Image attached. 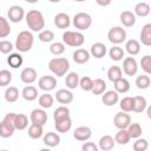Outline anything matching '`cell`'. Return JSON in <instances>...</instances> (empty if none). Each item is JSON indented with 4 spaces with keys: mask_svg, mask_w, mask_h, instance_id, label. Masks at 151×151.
Masks as SVG:
<instances>
[{
    "mask_svg": "<svg viewBox=\"0 0 151 151\" xmlns=\"http://www.w3.org/2000/svg\"><path fill=\"white\" fill-rule=\"evenodd\" d=\"M107 78L112 81V83H116L117 80L122 79L123 78V72H122V68L119 66H111L107 71Z\"/></svg>",
    "mask_w": 151,
    "mask_h": 151,
    "instance_id": "cell-32",
    "label": "cell"
},
{
    "mask_svg": "<svg viewBox=\"0 0 151 151\" xmlns=\"http://www.w3.org/2000/svg\"><path fill=\"white\" fill-rule=\"evenodd\" d=\"M29 119L32 124H38L44 126L47 123V113L44 111V109H34L29 114Z\"/></svg>",
    "mask_w": 151,
    "mask_h": 151,
    "instance_id": "cell-12",
    "label": "cell"
},
{
    "mask_svg": "<svg viewBox=\"0 0 151 151\" xmlns=\"http://www.w3.org/2000/svg\"><path fill=\"white\" fill-rule=\"evenodd\" d=\"M50 71L57 77H64L70 70V63L66 58H53L48 63Z\"/></svg>",
    "mask_w": 151,
    "mask_h": 151,
    "instance_id": "cell-3",
    "label": "cell"
},
{
    "mask_svg": "<svg viewBox=\"0 0 151 151\" xmlns=\"http://www.w3.org/2000/svg\"><path fill=\"white\" fill-rule=\"evenodd\" d=\"M19 98V90L15 86H9L5 91V99L8 103H15Z\"/></svg>",
    "mask_w": 151,
    "mask_h": 151,
    "instance_id": "cell-33",
    "label": "cell"
},
{
    "mask_svg": "<svg viewBox=\"0 0 151 151\" xmlns=\"http://www.w3.org/2000/svg\"><path fill=\"white\" fill-rule=\"evenodd\" d=\"M33 42H34V37L31 32L28 31H21L18 35H17V39H15V48L19 51V52H28L32 46H33Z\"/></svg>",
    "mask_w": 151,
    "mask_h": 151,
    "instance_id": "cell-2",
    "label": "cell"
},
{
    "mask_svg": "<svg viewBox=\"0 0 151 151\" xmlns=\"http://www.w3.org/2000/svg\"><path fill=\"white\" fill-rule=\"evenodd\" d=\"M119 106H120L123 112H131V111H133V97H124L120 100Z\"/></svg>",
    "mask_w": 151,
    "mask_h": 151,
    "instance_id": "cell-41",
    "label": "cell"
},
{
    "mask_svg": "<svg viewBox=\"0 0 151 151\" xmlns=\"http://www.w3.org/2000/svg\"><path fill=\"white\" fill-rule=\"evenodd\" d=\"M20 79L27 85L33 84L37 80V71L33 67H25L20 73Z\"/></svg>",
    "mask_w": 151,
    "mask_h": 151,
    "instance_id": "cell-13",
    "label": "cell"
},
{
    "mask_svg": "<svg viewBox=\"0 0 151 151\" xmlns=\"http://www.w3.org/2000/svg\"><path fill=\"white\" fill-rule=\"evenodd\" d=\"M7 15H8V19L9 21L12 22H20L24 17H25V12H24V8L19 5H13L9 7L8 12H7Z\"/></svg>",
    "mask_w": 151,
    "mask_h": 151,
    "instance_id": "cell-10",
    "label": "cell"
},
{
    "mask_svg": "<svg viewBox=\"0 0 151 151\" xmlns=\"http://www.w3.org/2000/svg\"><path fill=\"white\" fill-rule=\"evenodd\" d=\"M149 147V143L144 138H138L133 143V151H146Z\"/></svg>",
    "mask_w": 151,
    "mask_h": 151,
    "instance_id": "cell-50",
    "label": "cell"
},
{
    "mask_svg": "<svg viewBox=\"0 0 151 151\" xmlns=\"http://www.w3.org/2000/svg\"><path fill=\"white\" fill-rule=\"evenodd\" d=\"M71 24V19L68 17V14L64 13V12H60L58 13L55 17H54V25L60 28V29H65V28H68Z\"/></svg>",
    "mask_w": 151,
    "mask_h": 151,
    "instance_id": "cell-16",
    "label": "cell"
},
{
    "mask_svg": "<svg viewBox=\"0 0 151 151\" xmlns=\"http://www.w3.org/2000/svg\"><path fill=\"white\" fill-rule=\"evenodd\" d=\"M81 151H98V146L93 142H85L81 145Z\"/></svg>",
    "mask_w": 151,
    "mask_h": 151,
    "instance_id": "cell-52",
    "label": "cell"
},
{
    "mask_svg": "<svg viewBox=\"0 0 151 151\" xmlns=\"http://www.w3.org/2000/svg\"><path fill=\"white\" fill-rule=\"evenodd\" d=\"M127 131H129V134L131 138H140L142 136V126L139 123H132L130 124V126L127 127Z\"/></svg>",
    "mask_w": 151,
    "mask_h": 151,
    "instance_id": "cell-43",
    "label": "cell"
},
{
    "mask_svg": "<svg viewBox=\"0 0 151 151\" xmlns=\"http://www.w3.org/2000/svg\"><path fill=\"white\" fill-rule=\"evenodd\" d=\"M109 55H110V58H111L112 60L119 61V60H122L123 57H124V50H123L122 47H119V46H113V47L110 48Z\"/></svg>",
    "mask_w": 151,
    "mask_h": 151,
    "instance_id": "cell-40",
    "label": "cell"
},
{
    "mask_svg": "<svg viewBox=\"0 0 151 151\" xmlns=\"http://www.w3.org/2000/svg\"><path fill=\"white\" fill-rule=\"evenodd\" d=\"M1 151H8V150H1Z\"/></svg>",
    "mask_w": 151,
    "mask_h": 151,
    "instance_id": "cell-56",
    "label": "cell"
},
{
    "mask_svg": "<svg viewBox=\"0 0 151 151\" xmlns=\"http://www.w3.org/2000/svg\"><path fill=\"white\" fill-rule=\"evenodd\" d=\"M120 22L125 27H132L136 24V14L131 11H124L120 13Z\"/></svg>",
    "mask_w": 151,
    "mask_h": 151,
    "instance_id": "cell-20",
    "label": "cell"
},
{
    "mask_svg": "<svg viewBox=\"0 0 151 151\" xmlns=\"http://www.w3.org/2000/svg\"><path fill=\"white\" fill-rule=\"evenodd\" d=\"M113 86H114V91H117L118 93H126L130 90V83L125 78H122L116 83H113Z\"/></svg>",
    "mask_w": 151,
    "mask_h": 151,
    "instance_id": "cell-36",
    "label": "cell"
},
{
    "mask_svg": "<svg viewBox=\"0 0 151 151\" xmlns=\"http://www.w3.org/2000/svg\"><path fill=\"white\" fill-rule=\"evenodd\" d=\"M38 38H39V40L42 41V42H51V41L54 39V33H53V31H51V29H44V31H41V32L39 33Z\"/></svg>",
    "mask_w": 151,
    "mask_h": 151,
    "instance_id": "cell-46",
    "label": "cell"
},
{
    "mask_svg": "<svg viewBox=\"0 0 151 151\" xmlns=\"http://www.w3.org/2000/svg\"><path fill=\"white\" fill-rule=\"evenodd\" d=\"M39 105L42 107V109H50L52 105H53V101H54V99H53V97L51 96V94H48V93H44V94H41L40 97H39Z\"/></svg>",
    "mask_w": 151,
    "mask_h": 151,
    "instance_id": "cell-42",
    "label": "cell"
},
{
    "mask_svg": "<svg viewBox=\"0 0 151 151\" xmlns=\"http://www.w3.org/2000/svg\"><path fill=\"white\" fill-rule=\"evenodd\" d=\"M123 71L126 76H134L138 71V64L133 57H126L123 61Z\"/></svg>",
    "mask_w": 151,
    "mask_h": 151,
    "instance_id": "cell-11",
    "label": "cell"
},
{
    "mask_svg": "<svg viewBox=\"0 0 151 151\" xmlns=\"http://www.w3.org/2000/svg\"><path fill=\"white\" fill-rule=\"evenodd\" d=\"M107 38L110 42L118 45L126 40V31L120 26H114L107 32Z\"/></svg>",
    "mask_w": 151,
    "mask_h": 151,
    "instance_id": "cell-7",
    "label": "cell"
},
{
    "mask_svg": "<svg viewBox=\"0 0 151 151\" xmlns=\"http://www.w3.org/2000/svg\"><path fill=\"white\" fill-rule=\"evenodd\" d=\"M55 99L57 101H59L60 104H70L72 103L73 100V93L70 91V90H66V88H60L55 93Z\"/></svg>",
    "mask_w": 151,
    "mask_h": 151,
    "instance_id": "cell-15",
    "label": "cell"
},
{
    "mask_svg": "<svg viewBox=\"0 0 151 151\" xmlns=\"http://www.w3.org/2000/svg\"><path fill=\"white\" fill-rule=\"evenodd\" d=\"M50 51L54 55H60V54H63L65 52V44L64 42H59V41L53 42L50 46Z\"/></svg>",
    "mask_w": 151,
    "mask_h": 151,
    "instance_id": "cell-47",
    "label": "cell"
},
{
    "mask_svg": "<svg viewBox=\"0 0 151 151\" xmlns=\"http://www.w3.org/2000/svg\"><path fill=\"white\" fill-rule=\"evenodd\" d=\"M146 114H147V118L151 119V105L147 106V109H146Z\"/></svg>",
    "mask_w": 151,
    "mask_h": 151,
    "instance_id": "cell-54",
    "label": "cell"
},
{
    "mask_svg": "<svg viewBox=\"0 0 151 151\" xmlns=\"http://www.w3.org/2000/svg\"><path fill=\"white\" fill-rule=\"evenodd\" d=\"M113 124L119 130L127 129L130 126V124H131V117L126 112H123V111L118 112V113H116V116L113 118Z\"/></svg>",
    "mask_w": 151,
    "mask_h": 151,
    "instance_id": "cell-8",
    "label": "cell"
},
{
    "mask_svg": "<svg viewBox=\"0 0 151 151\" xmlns=\"http://www.w3.org/2000/svg\"><path fill=\"white\" fill-rule=\"evenodd\" d=\"M114 138L111 137L110 134H105L100 139H99V143H98V147L101 150V151H110L113 149L114 146Z\"/></svg>",
    "mask_w": 151,
    "mask_h": 151,
    "instance_id": "cell-19",
    "label": "cell"
},
{
    "mask_svg": "<svg viewBox=\"0 0 151 151\" xmlns=\"http://www.w3.org/2000/svg\"><path fill=\"white\" fill-rule=\"evenodd\" d=\"M140 41L145 46H151V24H145L142 27Z\"/></svg>",
    "mask_w": 151,
    "mask_h": 151,
    "instance_id": "cell-26",
    "label": "cell"
},
{
    "mask_svg": "<svg viewBox=\"0 0 151 151\" xmlns=\"http://www.w3.org/2000/svg\"><path fill=\"white\" fill-rule=\"evenodd\" d=\"M21 96L25 100L27 101H33L38 98V90L32 86V85H27L22 88V92H21Z\"/></svg>",
    "mask_w": 151,
    "mask_h": 151,
    "instance_id": "cell-22",
    "label": "cell"
},
{
    "mask_svg": "<svg viewBox=\"0 0 151 151\" xmlns=\"http://www.w3.org/2000/svg\"><path fill=\"white\" fill-rule=\"evenodd\" d=\"M91 136H92V131L88 126H79L73 132L74 139H77L79 142H86L91 138Z\"/></svg>",
    "mask_w": 151,
    "mask_h": 151,
    "instance_id": "cell-14",
    "label": "cell"
},
{
    "mask_svg": "<svg viewBox=\"0 0 151 151\" xmlns=\"http://www.w3.org/2000/svg\"><path fill=\"white\" fill-rule=\"evenodd\" d=\"M67 117H70V110L66 106H64V105L57 107L54 110V112H53V119H54V122H58L60 119H65Z\"/></svg>",
    "mask_w": 151,
    "mask_h": 151,
    "instance_id": "cell-37",
    "label": "cell"
},
{
    "mask_svg": "<svg viewBox=\"0 0 151 151\" xmlns=\"http://www.w3.org/2000/svg\"><path fill=\"white\" fill-rule=\"evenodd\" d=\"M40 151H51V150H50V149H41Z\"/></svg>",
    "mask_w": 151,
    "mask_h": 151,
    "instance_id": "cell-55",
    "label": "cell"
},
{
    "mask_svg": "<svg viewBox=\"0 0 151 151\" xmlns=\"http://www.w3.org/2000/svg\"><path fill=\"white\" fill-rule=\"evenodd\" d=\"M42 142L45 145H47L48 147H54L57 145H59L60 143V137L58 133L55 132H47L44 138H42Z\"/></svg>",
    "mask_w": 151,
    "mask_h": 151,
    "instance_id": "cell-23",
    "label": "cell"
},
{
    "mask_svg": "<svg viewBox=\"0 0 151 151\" xmlns=\"http://www.w3.org/2000/svg\"><path fill=\"white\" fill-rule=\"evenodd\" d=\"M14 126L17 130H25L28 126V117L24 113H17L14 118Z\"/></svg>",
    "mask_w": 151,
    "mask_h": 151,
    "instance_id": "cell-30",
    "label": "cell"
},
{
    "mask_svg": "<svg viewBox=\"0 0 151 151\" xmlns=\"http://www.w3.org/2000/svg\"><path fill=\"white\" fill-rule=\"evenodd\" d=\"M12 81V73L8 70H1L0 71V86L5 87Z\"/></svg>",
    "mask_w": 151,
    "mask_h": 151,
    "instance_id": "cell-45",
    "label": "cell"
},
{
    "mask_svg": "<svg viewBox=\"0 0 151 151\" xmlns=\"http://www.w3.org/2000/svg\"><path fill=\"white\" fill-rule=\"evenodd\" d=\"M106 52H107L106 46H105L103 42H94V44L91 46V51H90V53H91L94 58H97V59H100V58L105 57Z\"/></svg>",
    "mask_w": 151,
    "mask_h": 151,
    "instance_id": "cell-21",
    "label": "cell"
},
{
    "mask_svg": "<svg viewBox=\"0 0 151 151\" xmlns=\"http://www.w3.org/2000/svg\"><path fill=\"white\" fill-rule=\"evenodd\" d=\"M146 99L143 96H136L133 97V112L140 113L146 109Z\"/></svg>",
    "mask_w": 151,
    "mask_h": 151,
    "instance_id": "cell-31",
    "label": "cell"
},
{
    "mask_svg": "<svg viewBox=\"0 0 151 151\" xmlns=\"http://www.w3.org/2000/svg\"><path fill=\"white\" fill-rule=\"evenodd\" d=\"M119 100V96H118V92L117 91H106L104 94H103V98H101V101L104 103V105L106 106H114Z\"/></svg>",
    "mask_w": 151,
    "mask_h": 151,
    "instance_id": "cell-17",
    "label": "cell"
},
{
    "mask_svg": "<svg viewBox=\"0 0 151 151\" xmlns=\"http://www.w3.org/2000/svg\"><path fill=\"white\" fill-rule=\"evenodd\" d=\"M125 50L130 55H137L140 52V44L136 39H130L125 44Z\"/></svg>",
    "mask_w": 151,
    "mask_h": 151,
    "instance_id": "cell-27",
    "label": "cell"
},
{
    "mask_svg": "<svg viewBox=\"0 0 151 151\" xmlns=\"http://www.w3.org/2000/svg\"><path fill=\"white\" fill-rule=\"evenodd\" d=\"M15 114L17 113H14V112H9L1 120V123H0V136L2 138H8V137L13 136L14 131L17 130L15 126H14Z\"/></svg>",
    "mask_w": 151,
    "mask_h": 151,
    "instance_id": "cell-4",
    "label": "cell"
},
{
    "mask_svg": "<svg viewBox=\"0 0 151 151\" xmlns=\"http://www.w3.org/2000/svg\"><path fill=\"white\" fill-rule=\"evenodd\" d=\"M7 63H8V65L12 68H18V67H20L22 65L24 59H22L21 54H19V53H12L7 58Z\"/></svg>",
    "mask_w": 151,
    "mask_h": 151,
    "instance_id": "cell-35",
    "label": "cell"
},
{
    "mask_svg": "<svg viewBox=\"0 0 151 151\" xmlns=\"http://www.w3.org/2000/svg\"><path fill=\"white\" fill-rule=\"evenodd\" d=\"M73 25L79 31H85V29H87V28L91 27V25H92V18H91L90 14H87L85 12L77 13L74 15V18H73Z\"/></svg>",
    "mask_w": 151,
    "mask_h": 151,
    "instance_id": "cell-6",
    "label": "cell"
},
{
    "mask_svg": "<svg viewBox=\"0 0 151 151\" xmlns=\"http://www.w3.org/2000/svg\"><path fill=\"white\" fill-rule=\"evenodd\" d=\"M97 4L98 5H100V6H107V5H110L111 4V1H105V2H103V1H97Z\"/></svg>",
    "mask_w": 151,
    "mask_h": 151,
    "instance_id": "cell-53",
    "label": "cell"
},
{
    "mask_svg": "<svg viewBox=\"0 0 151 151\" xmlns=\"http://www.w3.org/2000/svg\"><path fill=\"white\" fill-rule=\"evenodd\" d=\"M90 52L87 51V50H85V48H78V50H76L74 52H73V60H74V63H77V64H85V63H87L88 60H90Z\"/></svg>",
    "mask_w": 151,
    "mask_h": 151,
    "instance_id": "cell-18",
    "label": "cell"
},
{
    "mask_svg": "<svg viewBox=\"0 0 151 151\" xmlns=\"http://www.w3.org/2000/svg\"><path fill=\"white\" fill-rule=\"evenodd\" d=\"M151 12V7L147 2H138L136 6H134V14L138 15V17H147Z\"/></svg>",
    "mask_w": 151,
    "mask_h": 151,
    "instance_id": "cell-28",
    "label": "cell"
},
{
    "mask_svg": "<svg viewBox=\"0 0 151 151\" xmlns=\"http://www.w3.org/2000/svg\"><path fill=\"white\" fill-rule=\"evenodd\" d=\"M26 24L33 32H41L45 27V19L40 11L31 9L26 14Z\"/></svg>",
    "mask_w": 151,
    "mask_h": 151,
    "instance_id": "cell-1",
    "label": "cell"
},
{
    "mask_svg": "<svg viewBox=\"0 0 151 151\" xmlns=\"http://www.w3.org/2000/svg\"><path fill=\"white\" fill-rule=\"evenodd\" d=\"M57 86V79L52 76H42L39 80H38V87L42 91H52L54 90Z\"/></svg>",
    "mask_w": 151,
    "mask_h": 151,
    "instance_id": "cell-9",
    "label": "cell"
},
{
    "mask_svg": "<svg viewBox=\"0 0 151 151\" xmlns=\"http://www.w3.org/2000/svg\"><path fill=\"white\" fill-rule=\"evenodd\" d=\"M79 86H80V88L83 91H92V88H93V80L90 77H83L80 79Z\"/></svg>",
    "mask_w": 151,
    "mask_h": 151,
    "instance_id": "cell-49",
    "label": "cell"
},
{
    "mask_svg": "<svg viewBox=\"0 0 151 151\" xmlns=\"http://www.w3.org/2000/svg\"><path fill=\"white\" fill-rule=\"evenodd\" d=\"M54 126H55V130L60 133H66L67 131H70L71 126H72V120H71V117H67L65 119H60L58 122H54Z\"/></svg>",
    "mask_w": 151,
    "mask_h": 151,
    "instance_id": "cell-25",
    "label": "cell"
},
{
    "mask_svg": "<svg viewBox=\"0 0 151 151\" xmlns=\"http://www.w3.org/2000/svg\"><path fill=\"white\" fill-rule=\"evenodd\" d=\"M13 50V44L8 40H1L0 41V52L4 54H7L9 52H12Z\"/></svg>",
    "mask_w": 151,
    "mask_h": 151,
    "instance_id": "cell-51",
    "label": "cell"
},
{
    "mask_svg": "<svg viewBox=\"0 0 151 151\" xmlns=\"http://www.w3.org/2000/svg\"><path fill=\"white\" fill-rule=\"evenodd\" d=\"M63 41L67 46L80 47L85 41V37L83 33L77 32V31H66L63 34Z\"/></svg>",
    "mask_w": 151,
    "mask_h": 151,
    "instance_id": "cell-5",
    "label": "cell"
},
{
    "mask_svg": "<svg viewBox=\"0 0 151 151\" xmlns=\"http://www.w3.org/2000/svg\"><path fill=\"white\" fill-rule=\"evenodd\" d=\"M11 33L9 22L5 17H0V38H6Z\"/></svg>",
    "mask_w": 151,
    "mask_h": 151,
    "instance_id": "cell-44",
    "label": "cell"
},
{
    "mask_svg": "<svg viewBox=\"0 0 151 151\" xmlns=\"http://www.w3.org/2000/svg\"><path fill=\"white\" fill-rule=\"evenodd\" d=\"M28 136L32 138V139H38L42 136L44 133V129L41 125H38V124H31V126L28 127Z\"/></svg>",
    "mask_w": 151,
    "mask_h": 151,
    "instance_id": "cell-38",
    "label": "cell"
},
{
    "mask_svg": "<svg viewBox=\"0 0 151 151\" xmlns=\"http://www.w3.org/2000/svg\"><path fill=\"white\" fill-rule=\"evenodd\" d=\"M130 139H131V137H130V134H129L127 129L119 130V131L116 133V136H114V140H116V143H118V144H120V145H125V144H127V143L130 142Z\"/></svg>",
    "mask_w": 151,
    "mask_h": 151,
    "instance_id": "cell-34",
    "label": "cell"
},
{
    "mask_svg": "<svg viewBox=\"0 0 151 151\" xmlns=\"http://www.w3.org/2000/svg\"><path fill=\"white\" fill-rule=\"evenodd\" d=\"M136 85L139 90H146L150 85H151V79L149 76L146 74H142V76H138L136 78Z\"/></svg>",
    "mask_w": 151,
    "mask_h": 151,
    "instance_id": "cell-39",
    "label": "cell"
},
{
    "mask_svg": "<svg viewBox=\"0 0 151 151\" xmlns=\"http://www.w3.org/2000/svg\"><path fill=\"white\" fill-rule=\"evenodd\" d=\"M79 83H80V78H79V74L77 72H70L65 78L66 87L70 90H73L77 86H79Z\"/></svg>",
    "mask_w": 151,
    "mask_h": 151,
    "instance_id": "cell-24",
    "label": "cell"
},
{
    "mask_svg": "<svg viewBox=\"0 0 151 151\" xmlns=\"http://www.w3.org/2000/svg\"><path fill=\"white\" fill-rule=\"evenodd\" d=\"M140 66L142 70L146 74H151V55H144L140 59Z\"/></svg>",
    "mask_w": 151,
    "mask_h": 151,
    "instance_id": "cell-48",
    "label": "cell"
},
{
    "mask_svg": "<svg viewBox=\"0 0 151 151\" xmlns=\"http://www.w3.org/2000/svg\"><path fill=\"white\" fill-rule=\"evenodd\" d=\"M94 96H99L106 92V83L101 78H97L93 80V88L91 91Z\"/></svg>",
    "mask_w": 151,
    "mask_h": 151,
    "instance_id": "cell-29",
    "label": "cell"
}]
</instances>
